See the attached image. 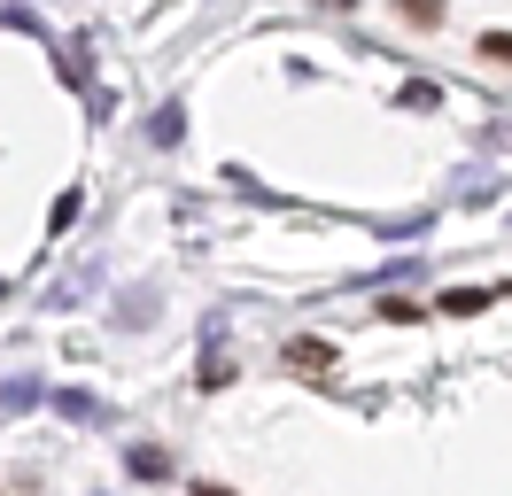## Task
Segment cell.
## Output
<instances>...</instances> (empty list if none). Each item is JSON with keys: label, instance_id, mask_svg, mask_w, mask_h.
Masks as SVG:
<instances>
[{"label": "cell", "instance_id": "cell-1", "mask_svg": "<svg viewBox=\"0 0 512 496\" xmlns=\"http://www.w3.org/2000/svg\"><path fill=\"white\" fill-rule=\"evenodd\" d=\"M288 365H295V372H326V365H334V341L295 334V341H288Z\"/></svg>", "mask_w": 512, "mask_h": 496}, {"label": "cell", "instance_id": "cell-2", "mask_svg": "<svg viewBox=\"0 0 512 496\" xmlns=\"http://www.w3.org/2000/svg\"><path fill=\"white\" fill-rule=\"evenodd\" d=\"M481 303H497V295H489V287H450V295H443V318H474Z\"/></svg>", "mask_w": 512, "mask_h": 496}, {"label": "cell", "instance_id": "cell-3", "mask_svg": "<svg viewBox=\"0 0 512 496\" xmlns=\"http://www.w3.org/2000/svg\"><path fill=\"white\" fill-rule=\"evenodd\" d=\"M396 16H404L412 31H435L443 24V0H396Z\"/></svg>", "mask_w": 512, "mask_h": 496}, {"label": "cell", "instance_id": "cell-4", "mask_svg": "<svg viewBox=\"0 0 512 496\" xmlns=\"http://www.w3.org/2000/svg\"><path fill=\"white\" fill-rule=\"evenodd\" d=\"M481 55H489V62H512V31H481Z\"/></svg>", "mask_w": 512, "mask_h": 496}, {"label": "cell", "instance_id": "cell-5", "mask_svg": "<svg viewBox=\"0 0 512 496\" xmlns=\"http://www.w3.org/2000/svg\"><path fill=\"white\" fill-rule=\"evenodd\" d=\"M381 318H396V326H419V303H404V295H388Z\"/></svg>", "mask_w": 512, "mask_h": 496}, {"label": "cell", "instance_id": "cell-6", "mask_svg": "<svg viewBox=\"0 0 512 496\" xmlns=\"http://www.w3.org/2000/svg\"><path fill=\"white\" fill-rule=\"evenodd\" d=\"M202 496H225V489H202Z\"/></svg>", "mask_w": 512, "mask_h": 496}, {"label": "cell", "instance_id": "cell-7", "mask_svg": "<svg viewBox=\"0 0 512 496\" xmlns=\"http://www.w3.org/2000/svg\"><path fill=\"white\" fill-rule=\"evenodd\" d=\"M342 8H350V0H342Z\"/></svg>", "mask_w": 512, "mask_h": 496}]
</instances>
